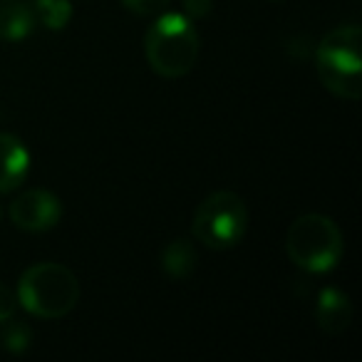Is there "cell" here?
Masks as SVG:
<instances>
[{
    "label": "cell",
    "instance_id": "cell-1",
    "mask_svg": "<svg viewBox=\"0 0 362 362\" xmlns=\"http://www.w3.org/2000/svg\"><path fill=\"white\" fill-rule=\"evenodd\" d=\"M202 52L197 23L184 13L164 11L144 33V55L151 70L161 77H184L194 70Z\"/></svg>",
    "mask_w": 362,
    "mask_h": 362
},
{
    "label": "cell",
    "instance_id": "cell-2",
    "mask_svg": "<svg viewBox=\"0 0 362 362\" xmlns=\"http://www.w3.org/2000/svg\"><path fill=\"white\" fill-rule=\"evenodd\" d=\"M315 70L322 87L342 100L362 97V30L340 25L320 40L315 50Z\"/></svg>",
    "mask_w": 362,
    "mask_h": 362
},
{
    "label": "cell",
    "instance_id": "cell-3",
    "mask_svg": "<svg viewBox=\"0 0 362 362\" xmlns=\"http://www.w3.org/2000/svg\"><path fill=\"white\" fill-rule=\"evenodd\" d=\"M18 305L30 315L60 320L75 310L80 300V283L62 263H35L25 268L18 281Z\"/></svg>",
    "mask_w": 362,
    "mask_h": 362
},
{
    "label": "cell",
    "instance_id": "cell-4",
    "mask_svg": "<svg viewBox=\"0 0 362 362\" xmlns=\"http://www.w3.org/2000/svg\"><path fill=\"white\" fill-rule=\"evenodd\" d=\"M286 253L308 273H330L345 253V238L337 223L322 214L298 216L286 231Z\"/></svg>",
    "mask_w": 362,
    "mask_h": 362
},
{
    "label": "cell",
    "instance_id": "cell-5",
    "mask_svg": "<svg viewBox=\"0 0 362 362\" xmlns=\"http://www.w3.org/2000/svg\"><path fill=\"white\" fill-rule=\"evenodd\" d=\"M248 231V209L238 194L214 192L199 204L192 233L211 251H226L243 241Z\"/></svg>",
    "mask_w": 362,
    "mask_h": 362
},
{
    "label": "cell",
    "instance_id": "cell-6",
    "mask_svg": "<svg viewBox=\"0 0 362 362\" xmlns=\"http://www.w3.org/2000/svg\"><path fill=\"white\" fill-rule=\"evenodd\" d=\"M8 216L21 231L42 233L50 231L60 223L62 204L47 189H28L25 194L16 199L8 209Z\"/></svg>",
    "mask_w": 362,
    "mask_h": 362
},
{
    "label": "cell",
    "instance_id": "cell-7",
    "mask_svg": "<svg viewBox=\"0 0 362 362\" xmlns=\"http://www.w3.org/2000/svg\"><path fill=\"white\" fill-rule=\"evenodd\" d=\"M30 174V151L16 134L0 132V194H11Z\"/></svg>",
    "mask_w": 362,
    "mask_h": 362
},
{
    "label": "cell",
    "instance_id": "cell-8",
    "mask_svg": "<svg viewBox=\"0 0 362 362\" xmlns=\"http://www.w3.org/2000/svg\"><path fill=\"white\" fill-rule=\"evenodd\" d=\"M317 327L327 335H340L352 322V303L350 296L337 288H322L315 305Z\"/></svg>",
    "mask_w": 362,
    "mask_h": 362
},
{
    "label": "cell",
    "instance_id": "cell-9",
    "mask_svg": "<svg viewBox=\"0 0 362 362\" xmlns=\"http://www.w3.org/2000/svg\"><path fill=\"white\" fill-rule=\"evenodd\" d=\"M37 28V18L33 11V3H21V0H3L0 6V40L21 42L30 37Z\"/></svg>",
    "mask_w": 362,
    "mask_h": 362
},
{
    "label": "cell",
    "instance_id": "cell-10",
    "mask_svg": "<svg viewBox=\"0 0 362 362\" xmlns=\"http://www.w3.org/2000/svg\"><path fill=\"white\" fill-rule=\"evenodd\" d=\"M197 248L192 246V241L187 238H174L164 246L161 251V271L174 281H184L197 271Z\"/></svg>",
    "mask_w": 362,
    "mask_h": 362
},
{
    "label": "cell",
    "instance_id": "cell-11",
    "mask_svg": "<svg viewBox=\"0 0 362 362\" xmlns=\"http://www.w3.org/2000/svg\"><path fill=\"white\" fill-rule=\"evenodd\" d=\"M37 25H45L47 30H65L72 21L70 0H33Z\"/></svg>",
    "mask_w": 362,
    "mask_h": 362
},
{
    "label": "cell",
    "instance_id": "cell-12",
    "mask_svg": "<svg viewBox=\"0 0 362 362\" xmlns=\"http://www.w3.org/2000/svg\"><path fill=\"white\" fill-rule=\"evenodd\" d=\"M0 325H3V330H0V347H3V350L13 352V355H21V352H25L28 347H30V342H33L30 325L16 320V317L0 322Z\"/></svg>",
    "mask_w": 362,
    "mask_h": 362
},
{
    "label": "cell",
    "instance_id": "cell-13",
    "mask_svg": "<svg viewBox=\"0 0 362 362\" xmlns=\"http://www.w3.org/2000/svg\"><path fill=\"white\" fill-rule=\"evenodd\" d=\"M169 3L171 0H122V6L139 18L159 16V13H164L169 8Z\"/></svg>",
    "mask_w": 362,
    "mask_h": 362
},
{
    "label": "cell",
    "instance_id": "cell-14",
    "mask_svg": "<svg viewBox=\"0 0 362 362\" xmlns=\"http://www.w3.org/2000/svg\"><path fill=\"white\" fill-rule=\"evenodd\" d=\"M18 308H21L18 305V293L13 288H8L6 283H0V322L16 317Z\"/></svg>",
    "mask_w": 362,
    "mask_h": 362
},
{
    "label": "cell",
    "instance_id": "cell-15",
    "mask_svg": "<svg viewBox=\"0 0 362 362\" xmlns=\"http://www.w3.org/2000/svg\"><path fill=\"white\" fill-rule=\"evenodd\" d=\"M214 8V0H184V16H189L194 23L206 18Z\"/></svg>",
    "mask_w": 362,
    "mask_h": 362
},
{
    "label": "cell",
    "instance_id": "cell-16",
    "mask_svg": "<svg viewBox=\"0 0 362 362\" xmlns=\"http://www.w3.org/2000/svg\"><path fill=\"white\" fill-rule=\"evenodd\" d=\"M0 218H3V206H0Z\"/></svg>",
    "mask_w": 362,
    "mask_h": 362
}]
</instances>
